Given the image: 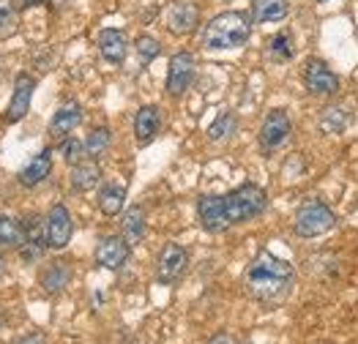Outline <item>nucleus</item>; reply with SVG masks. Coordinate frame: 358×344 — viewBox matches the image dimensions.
<instances>
[{
  "instance_id": "nucleus-9",
  "label": "nucleus",
  "mask_w": 358,
  "mask_h": 344,
  "mask_svg": "<svg viewBox=\"0 0 358 344\" xmlns=\"http://www.w3.org/2000/svg\"><path fill=\"white\" fill-rule=\"evenodd\" d=\"M290 131H293V126H290L287 113L285 110H271L263 120V126H260V145L266 150H276L290 140Z\"/></svg>"
},
{
  "instance_id": "nucleus-16",
  "label": "nucleus",
  "mask_w": 358,
  "mask_h": 344,
  "mask_svg": "<svg viewBox=\"0 0 358 344\" xmlns=\"http://www.w3.org/2000/svg\"><path fill=\"white\" fill-rule=\"evenodd\" d=\"M162 129V113L156 104H145L134 115V137L140 145H150Z\"/></svg>"
},
{
  "instance_id": "nucleus-30",
  "label": "nucleus",
  "mask_w": 358,
  "mask_h": 344,
  "mask_svg": "<svg viewBox=\"0 0 358 344\" xmlns=\"http://www.w3.org/2000/svg\"><path fill=\"white\" fill-rule=\"evenodd\" d=\"M134 50H137V55L143 63H150V60H156L159 52H162V47H159V41L153 38V36H140L137 41H134Z\"/></svg>"
},
{
  "instance_id": "nucleus-32",
  "label": "nucleus",
  "mask_w": 358,
  "mask_h": 344,
  "mask_svg": "<svg viewBox=\"0 0 358 344\" xmlns=\"http://www.w3.org/2000/svg\"><path fill=\"white\" fill-rule=\"evenodd\" d=\"M17 344H44V336L41 334H28V336H22Z\"/></svg>"
},
{
  "instance_id": "nucleus-8",
  "label": "nucleus",
  "mask_w": 358,
  "mask_h": 344,
  "mask_svg": "<svg viewBox=\"0 0 358 344\" xmlns=\"http://www.w3.org/2000/svg\"><path fill=\"white\" fill-rule=\"evenodd\" d=\"M194 55L192 52H176L173 60H170V69H167V93L170 96H183L192 83H194Z\"/></svg>"
},
{
  "instance_id": "nucleus-2",
  "label": "nucleus",
  "mask_w": 358,
  "mask_h": 344,
  "mask_svg": "<svg viewBox=\"0 0 358 344\" xmlns=\"http://www.w3.org/2000/svg\"><path fill=\"white\" fill-rule=\"evenodd\" d=\"M252 36V20L243 11H224L213 17L203 30V44L206 50L222 52V50H236L243 47Z\"/></svg>"
},
{
  "instance_id": "nucleus-35",
  "label": "nucleus",
  "mask_w": 358,
  "mask_h": 344,
  "mask_svg": "<svg viewBox=\"0 0 358 344\" xmlns=\"http://www.w3.org/2000/svg\"><path fill=\"white\" fill-rule=\"evenodd\" d=\"M0 273H3V257H0Z\"/></svg>"
},
{
  "instance_id": "nucleus-19",
  "label": "nucleus",
  "mask_w": 358,
  "mask_h": 344,
  "mask_svg": "<svg viewBox=\"0 0 358 344\" xmlns=\"http://www.w3.org/2000/svg\"><path fill=\"white\" fill-rule=\"evenodd\" d=\"M69 180H71V189H74V192H90V189L99 186V180H101V167H99V162H96V159H88V162L83 159L80 164L71 167Z\"/></svg>"
},
{
  "instance_id": "nucleus-10",
  "label": "nucleus",
  "mask_w": 358,
  "mask_h": 344,
  "mask_svg": "<svg viewBox=\"0 0 358 344\" xmlns=\"http://www.w3.org/2000/svg\"><path fill=\"white\" fill-rule=\"evenodd\" d=\"M129 255H131V246L123 241V235H110V238H101L96 246V265L107 271H120Z\"/></svg>"
},
{
  "instance_id": "nucleus-7",
  "label": "nucleus",
  "mask_w": 358,
  "mask_h": 344,
  "mask_svg": "<svg viewBox=\"0 0 358 344\" xmlns=\"http://www.w3.org/2000/svg\"><path fill=\"white\" fill-rule=\"evenodd\" d=\"M44 232H47V249H66L74 232V222L66 205H52L47 219H44Z\"/></svg>"
},
{
  "instance_id": "nucleus-36",
  "label": "nucleus",
  "mask_w": 358,
  "mask_h": 344,
  "mask_svg": "<svg viewBox=\"0 0 358 344\" xmlns=\"http://www.w3.org/2000/svg\"><path fill=\"white\" fill-rule=\"evenodd\" d=\"M0 328H3V315H0Z\"/></svg>"
},
{
  "instance_id": "nucleus-1",
  "label": "nucleus",
  "mask_w": 358,
  "mask_h": 344,
  "mask_svg": "<svg viewBox=\"0 0 358 344\" xmlns=\"http://www.w3.org/2000/svg\"><path fill=\"white\" fill-rule=\"evenodd\" d=\"M296 282V271L290 262L282 257L271 255V252H260L257 257L249 262L246 276H243V287L246 292L260 301V303H279L287 298L290 287Z\"/></svg>"
},
{
  "instance_id": "nucleus-17",
  "label": "nucleus",
  "mask_w": 358,
  "mask_h": 344,
  "mask_svg": "<svg viewBox=\"0 0 358 344\" xmlns=\"http://www.w3.org/2000/svg\"><path fill=\"white\" fill-rule=\"evenodd\" d=\"M50 172H52V150L44 148L41 153H36L28 164L20 170V183H22L25 189H33V186L44 183V180L50 178Z\"/></svg>"
},
{
  "instance_id": "nucleus-23",
  "label": "nucleus",
  "mask_w": 358,
  "mask_h": 344,
  "mask_svg": "<svg viewBox=\"0 0 358 344\" xmlns=\"http://www.w3.org/2000/svg\"><path fill=\"white\" fill-rule=\"evenodd\" d=\"M25 241V227L22 222L11 219V216H0V249H17Z\"/></svg>"
},
{
  "instance_id": "nucleus-13",
  "label": "nucleus",
  "mask_w": 358,
  "mask_h": 344,
  "mask_svg": "<svg viewBox=\"0 0 358 344\" xmlns=\"http://www.w3.org/2000/svg\"><path fill=\"white\" fill-rule=\"evenodd\" d=\"M197 22H200V11H197V6L192 0H178L167 11V28L176 36L192 33V30L197 28Z\"/></svg>"
},
{
  "instance_id": "nucleus-37",
  "label": "nucleus",
  "mask_w": 358,
  "mask_h": 344,
  "mask_svg": "<svg viewBox=\"0 0 358 344\" xmlns=\"http://www.w3.org/2000/svg\"><path fill=\"white\" fill-rule=\"evenodd\" d=\"M320 3H326V0H320Z\"/></svg>"
},
{
  "instance_id": "nucleus-34",
  "label": "nucleus",
  "mask_w": 358,
  "mask_h": 344,
  "mask_svg": "<svg viewBox=\"0 0 358 344\" xmlns=\"http://www.w3.org/2000/svg\"><path fill=\"white\" fill-rule=\"evenodd\" d=\"M44 0H14V8H30V6H38Z\"/></svg>"
},
{
  "instance_id": "nucleus-18",
  "label": "nucleus",
  "mask_w": 358,
  "mask_h": 344,
  "mask_svg": "<svg viewBox=\"0 0 358 344\" xmlns=\"http://www.w3.org/2000/svg\"><path fill=\"white\" fill-rule=\"evenodd\" d=\"M126 50H129V44H126V36L120 30L104 28L99 33V52L107 63H123Z\"/></svg>"
},
{
  "instance_id": "nucleus-6",
  "label": "nucleus",
  "mask_w": 358,
  "mask_h": 344,
  "mask_svg": "<svg viewBox=\"0 0 358 344\" xmlns=\"http://www.w3.org/2000/svg\"><path fill=\"white\" fill-rule=\"evenodd\" d=\"M303 85L312 96H336L339 90V80L336 74L326 66V60L309 57L303 66Z\"/></svg>"
},
{
  "instance_id": "nucleus-26",
  "label": "nucleus",
  "mask_w": 358,
  "mask_h": 344,
  "mask_svg": "<svg viewBox=\"0 0 358 344\" xmlns=\"http://www.w3.org/2000/svg\"><path fill=\"white\" fill-rule=\"evenodd\" d=\"M107 148H110V129L107 126L93 129L88 134V140H85V153H88L90 159H99Z\"/></svg>"
},
{
  "instance_id": "nucleus-25",
  "label": "nucleus",
  "mask_w": 358,
  "mask_h": 344,
  "mask_svg": "<svg viewBox=\"0 0 358 344\" xmlns=\"http://www.w3.org/2000/svg\"><path fill=\"white\" fill-rule=\"evenodd\" d=\"M348 123H350V113H345L342 107H329V110H323V115H320V129L331 131V134L342 131Z\"/></svg>"
},
{
  "instance_id": "nucleus-22",
  "label": "nucleus",
  "mask_w": 358,
  "mask_h": 344,
  "mask_svg": "<svg viewBox=\"0 0 358 344\" xmlns=\"http://www.w3.org/2000/svg\"><path fill=\"white\" fill-rule=\"evenodd\" d=\"M290 11L287 0H252V14L257 22H279Z\"/></svg>"
},
{
  "instance_id": "nucleus-15",
  "label": "nucleus",
  "mask_w": 358,
  "mask_h": 344,
  "mask_svg": "<svg viewBox=\"0 0 358 344\" xmlns=\"http://www.w3.org/2000/svg\"><path fill=\"white\" fill-rule=\"evenodd\" d=\"M22 227H25V241H22V246H20V255H22L25 262H33V259L41 257L44 249H47V232H44V224H41L38 216L25 219Z\"/></svg>"
},
{
  "instance_id": "nucleus-11",
  "label": "nucleus",
  "mask_w": 358,
  "mask_h": 344,
  "mask_svg": "<svg viewBox=\"0 0 358 344\" xmlns=\"http://www.w3.org/2000/svg\"><path fill=\"white\" fill-rule=\"evenodd\" d=\"M33 77L30 74H17V83H14V93H11V101H8V110H6V123H20L30 110V101H33Z\"/></svg>"
},
{
  "instance_id": "nucleus-3",
  "label": "nucleus",
  "mask_w": 358,
  "mask_h": 344,
  "mask_svg": "<svg viewBox=\"0 0 358 344\" xmlns=\"http://www.w3.org/2000/svg\"><path fill=\"white\" fill-rule=\"evenodd\" d=\"M222 202H224L227 222L230 224H243V222H249V219H255V216H260L266 210L268 194L255 183H243L238 189H233L230 194H224Z\"/></svg>"
},
{
  "instance_id": "nucleus-4",
  "label": "nucleus",
  "mask_w": 358,
  "mask_h": 344,
  "mask_svg": "<svg viewBox=\"0 0 358 344\" xmlns=\"http://www.w3.org/2000/svg\"><path fill=\"white\" fill-rule=\"evenodd\" d=\"M336 224V216L326 202L320 200H306L303 205H299L296 216H293V229L299 238H320L331 232Z\"/></svg>"
},
{
  "instance_id": "nucleus-28",
  "label": "nucleus",
  "mask_w": 358,
  "mask_h": 344,
  "mask_svg": "<svg viewBox=\"0 0 358 344\" xmlns=\"http://www.w3.org/2000/svg\"><path fill=\"white\" fill-rule=\"evenodd\" d=\"M268 55L273 57V60H290V57H293V38H290L287 30H282V33H276V36L271 38Z\"/></svg>"
},
{
  "instance_id": "nucleus-29",
  "label": "nucleus",
  "mask_w": 358,
  "mask_h": 344,
  "mask_svg": "<svg viewBox=\"0 0 358 344\" xmlns=\"http://www.w3.org/2000/svg\"><path fill=\"white\" fill-rule=\"evenodd\" d=\"M60 156H63V162L66 164H80L83 159H85V143H80V140H74V137H69V140H63L60 143Z\"/></svg>"
},
{
  "instance_id": "nucleus-5",
  "label": "nucleus",
  "mask_w": 358,
  "mask_h": 344,
  "mask_svg": "<svg viewBox=\"0 0 358 344\" xmlns=\"http://www.w3.org/2000/svg\"><path fill=\"white\" fill-rule=\"evenodd\" d=\"M186 265H189L186 249L178 246V243H167L159 252V259H156V282L159 285H176L180 276H183Z\"/></svg>"
},
{
  "instance_id": "nucleus-27",
  "label": "nucleus",
  "mask_w": 358,
  "mask_h": 344,
  "mask_svg": "<svg viewBox=\"0 0 358 344\" xmlns=\"http://www.w3.org/2000/svg\"><path fill=\"white\" fill-rule=\"evenodd\" d=\"M236 115L233 113H222L213 123H210V129H208V137L213 140V143H219V140H227L233 131H236Z\"/></svg>"
},
{
  "instance_id": "nucleus-24",
  "label": "nucleus",
  "mask_w": 358,
  "mask_h": 344,
  "mask_svg": "<svg viewBox=\"0 0 358 344\" xmlns=\"http://www.w3.org/2000/svg\"><path fill=\"white\" fill-rule=\"evenodd\" d=\"M123 202H126V189H123V186L107 183V186L99 192V208H101L104 216H118Z\"/></svg>"
},
{
  "instance_id": "nucleus-14",
  "label": "nucleus",
  "mask_w": 358,
  "mask_h": 344,
  "mask_svg": "<svg viewBox=\"0 0 358 344\" xmlns=\"http://www.w3.org/2000/svg\"><path fill=\"white\" fill-rule=\"evenodd\" d=\"M80 123H83V107L77 101H66L58 113H55V117L50 120V137L55 143H63V140H69V134Z\"/></svg>"
},
{
  "instance_id": "nucleus-21",
  "label": "nucleus",
  "mask_w": 358,
  "mask_h": 344,
  "mask_svg": "<svg viewBox=\"0 0 358 344\" xmlns=\"http://www.w3.org/2000/svg\"><path fill=\"white\" fill-rule=\"evenodd\" d=\"M123 241L129 243V246H134V243H140L143 238H145V210H143V205H131L126 213H123Z\"/></svg>"
},
{
  "instance_id": "nucleus-33",
  "label": "nucleus",
  "mask_w": 358,
  "mask_h": 344,
  "mask_svg": "<svg viewBox=\"0 0 358 344\" xmlns=\"http://www.w3.org/2000/svg\"><path fill=\"white\" fill-rule=\"evenodd\" d=\"M208 344H236V339H233L230 334H216V336H213Z\"/></svg>"
},
{
  "instance_id": "nucleus-31",
  "label": "nucleus",
  "mask_w": 358,
  "mask_h": 344,
  "mask_svg": "<svg viewBox=\"0 0 358 344\" xmlns=\"http://www.w3.org/2000/svg\"><path fill=\"white\" fill-rule=\"evenodd\" d=\"M11 22H14V11H11L8 6H3V3H0V30L8 28Z\"/></svg>"
},
{
  "instance_id": "nucleus-12",
  "label": "nucleus",
  "mask_w": 358,
  "mask_h": 344,
  "mask_svg": "<svg viewBox=\"0 0 358 344\" xmlns=\"http://www.w3.org/2000/svg\"><path fill=\"white\" fill-rule=\"evenodd\" d=\"M197 216H200V224L208 232H224L230 227L227 216H224V202L219 194H206L197 202Z\"/></svg>"
},
{
  "instance_id": "nucleus-20",
  "label": "nucleus",
  "mask_w": 358,
  "mask_h": 344,
  "mask_svg": "<svg viewBox=\"0 0 358 344\" xmlns=\"http://www.w3.org/2000/svg\"><path fill=\"white\" fill-rule=\"evenodd\" d=\"M41 287H44V292H50V295H55L60 292L63 287H69L71 282V268H69V262H63V259H55V262H50V265H44V271H41Z\"/></svg>"
}]
</instances>
